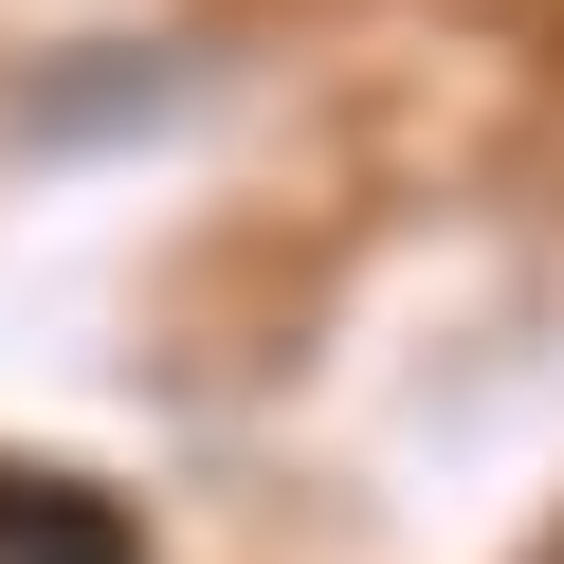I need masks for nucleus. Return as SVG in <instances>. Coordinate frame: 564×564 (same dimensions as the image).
<instances>
[{
    "mask_svg": "<svg viewBox=\"0 0 564 564\" xmlns=\"http://www.w3.org/2000/svg\"><path fill=\"white\" fill-rule=\"evenodd\" d=\"M0 564H147V546H128V510H110V491L37 474V455H0Z\"/></svg>",
    "mask_w": 564,
    "mask_h": 564,
    "instance_id": "1",
    "label": "nucleus"
}]
</instances>
